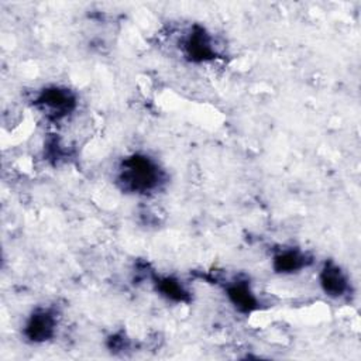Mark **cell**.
Here are the masks:
<instances>
[{"label":"cell","instance_id":"52a82bcc","mask_svg":"<svg viewBox=\"0 0 361 361\" xmlns=\"http://www.w3.org/2000/svg\"><path fill=\"white\" fill-rule=\"evenodd\" d=\"M306 265V257L298 250H286L275 255L274 269L279 274H292Z\"/></svg>","mask_w":361,"mask_h":361},{"label":"cell","instance_id":"5b68a950","mask_svg":"<svg viewBox=\"0 0 361 361\" xmlns=\"http://www.w3.org/2000/svg\"><path fill=\"white\" fill-rule=\"evenodd\" d=\"M320 285L326 295L333 298L343 296L348 289V281L344 272L334 264L329 262L320 272Z\"/></svg>","mask_w":361,"mask_h":361},{"label":"cell","instance_id":"3957f363","mask_svg":"<svg viewBox=\"0 0 361 361\" xmlns=\"http://www.w3.org/2000/svg\"><path fill=\"white\" fill-rule=\"evenodd\" d=\"M183 49L190 61L203 62L216 56L212 37L202 27H195L185 39Z\"/></svg>","mask_w":361,"mask_h":361},{"label":"cell","instance_id":"ba28073f","mask_svg":"<svg viewBox=\"0 0 361 361\" xmlns=\"http://www.w3.org/2000/svg\"><path fill=\"white\" fill-rule=\"evenodd\" d=\"M157 288L164 296H166L168 299L176 300V302H183L186 299V295H188V292L185 290L182 283L178 279H173V278L158 279Z\"/></svg>","mask_w":361,"mask_h":361},{"label":"cell","instance_id":"277c9868","mask_svg":"<svg viewBox=\"0 0 361 361\" xmlns=\"http://www.w3.org/2000/svg\"><path fill=\"white\" fill-rule=\"evenodd\" d=\"M56 319L48 309H39L32 313L25 324V337L32 343H42L51 338L55 333Z\"/></svg>","mask_w":361,"mask_h":361},{"label":"cell","instance_id":"7a4b0ae2","mask_svg":"<svg viewBox=\"0 0 361 361\" xmlns=\"http://www.w3.org/2000/svg\"><path fill=\"white\" fill-rule=\"evenodd\" d=\"M37 104L45 110V114L51 116L52 118H61L75 109L76 102L68 89L54 86L39 93Z\"/></svg>","mask_w":361,"mask_h":361},{"label":"cell","instance_id":"6da1fadb","mask_svg":"<svg viewBox=\"0 0 361 361\" xmlns=\"http://www.w3.org/2000/svg\"><path fill=\"white\" fill-rule=\"evenodd\" d=\"M161 169L145 155H133L123 162L120 182L124 189L138 193L154 190L161 182Z\"/></svg>","mask_w":361,"mask_h":361},{"label":"cell","instance_id":"8992f818","mask_svg":"<svg viewBox=\"0 0 361 361\" xmlns=\"http://www.w3.org/2000/svg\"><path fill=\"white\" fill-rule=\"evenodd\" d=\"M227 296L230 302L241 312H251L257 307L258 300L245 282H233L227 286Z\"/></svg>","mask_w":361,"mask_h":361}]
</instances>
